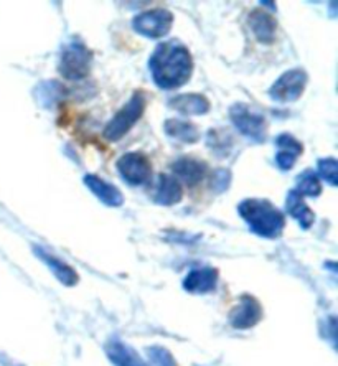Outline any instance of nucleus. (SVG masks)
Segmentation results:
<instances>
[{"mask_svg":"<svg viewBox=\"0 0 338 366\" xmlns=\"http://www.w3.org/2000/svg\"><path fill=\"white\" fill-rule=\"evenodd\" d=\"M174 14L167 9H152L139 14L132 20V29L147 39H162L172 30Z\"/></svg>","mask_w":338,"mask_h":366,"instance_id":"6","label":"nucleus"},{"mask_svg":"<svg viewBox=\"0 0 338 366\" xmlns=\"http://www.w3.org/2000/svg\"><path fill=\"white\" fill-rule=\"evenodd\" d=\"M34 252L40 257L43 262H45L48 267L51 269V272L55 274V277L58 279V281L66 285V287H73V285L78 282V279H79L78 272L74 271L71 266L66 264V262L58 259V257L50 254V252H46L40 246H34Z\"/></svg>","mask_w":338,"mask_h":366,"instance_id":"16","label":"nucleus"},{"mask_svg":"<svg viewBox=\"0 0 338 366\" xmlns=\"http://www.w3.org/2000/svg\"><path fill=\"white\" fill-rule=\"evenodd\" d=\"M107 358L111 360L114 366H147L144 360L139 357V353L132 347L126 345L124 342L112 338L104 345Z\"/></svg>","mask_w":338,"mask_h":366,"instance_id":"18","label":"nucleus"},{"mask_svg":"<svg viewBox=\"0 0 338 366\" xmlns=\"http://www.w3.org/2000/svg\"><path fill=\"white\" fill-rule=\"evenodd\" d=\"M296 192L302 197H319L322 193V183L319 175L312 170H305L297 177Z\"/></svg>","mask_w":338,"mask_h":366,"instance_id":"21","label":"nucleus"},{"mask_svg":"<svg viewBox=\"0 0 338 366\" xmlns=\"http://www.w3.org/2000/svg\"><path fill=\"white\" fill-rule=\"evenodd\" d=\"M228 139H232V136L227 131H210V134H208V145L213 149V152H217V155H219V152L227 154L233 145V142H223L228 141Z\"/></svg>","mask_w":338,"mask_h":366,"instance_id":"25","label":"nucleus"},{"mask_svg":"<svg viewBox=\"0 0 338 366\" xmlns=\"http://www.w3.org/2000/svg\"><path fill=\"white\" fill-rule=\"evenodd\" d=\"M277 154H276V164L281 170H291L296 165L297 159L304 152V145L300 144L296 137L291 134H281L276 137Z\"/></svg>","mask_w":338,"mask_h":366,"instance_id":"13","label":"nucleus"},{"mask_svg":"<svg viewBox=\"0 0 338 366\" xmlns=\"http://www.w3.org/2000/svg\"><path fill=\"white\" fill-rule=\"evenodd\" d=\"M182 197H184V190H182L180 182L175 177L160 174L155 185L154 202L164 207H172V204L180 203Z\"/></svg>","mask_w":338,"mask_h":366,"instance_id":"17","label":"nucleus"},{"mask_svg":"<svg viewBox=\"0 0 338 366\" xmlns=\"http://www.w3.org/2000/svg\"><path fill=\"white\" fill-rule=\"evenodd\" d=\"M262 319V307L253 295H243L229 314V324L238 330L254 327Z\"/></svg>","mask_w":338,"mask_h":366,"instance_id":"9","label":"nucleus"},{"mask_svg":"<svg viewBox=\"0 0 338 366\" xmlns=\"http://www.w3.org/2000/svg\"><path fill=\"white\" fill-rule=\"evenodd\" d=\"M172 172L175 174L177 180L185 182L187 185H198L207 177L208 165L200 160L192 157H180L172 164Z\"/></svg>","mask_w":338,"mask_h":366,"instance_id":"14","label":"nucleus"},{"mask_svg":"<svg viewBox=\"0 0 338 366\" xmlns=\"http://www.w3.org/2000/svg\"><path fill=\"white\" fill-rule=\"evenodd\" d=\"M169 107L185 116H203L210 111V101L203 94L187 93L175 96L169 101Z\"/></svg>","mask_w":338,"mask_h":366,"instance_id":"15","label":"nucleus"},{"mask_svg":"<svg viewBox=\"0 0 338 366\" xmlns=\"http://www.w3.org/2000/svg\"><path fill=\"white\" fill-rule=\"evenodd\" d=\"M248 25L256 40L264 45H271L276 40V30H277V20L272 17L271 14L264 12L262 9H254L253 12L248 15Z\"/></svg>","mask_w":338,"mask_h":366,"instance_id":"11","label":"nucleus"},{"mask_svg":"<svg viewBox=\"0 0 338 366\" xmlns=\"http://www.w3.org/2000/svg\"><path fill=\"white\" fill-rule=\"evenodd\" d=\"M93 53L81 41H71L63 48L60 58V73L69 81H81L89 76Z\"/></svg>","mask_w":338,"mask_h":366,"instance_id":"4","label":"nucleus"},{"mask_svg":"<svg viewBox=\"0 0 338 366\" xmlns=\"http://www.w3.org/2000/svg\"><path fill=\"white\" fill-rule=\"evenodd\" d=\"M286 208L291 217H294L304 229H309L314 224L315 213L304 202V197L299 195L296 190H291L286 200Z\"/></svg>","mask_w":338,"mask_h":366,"instance_id":"19","label":"nucleus"},{"mask_svg":"<svg viewBox=\"0 0 338 366\" xmlns=\"http://www.w3.org/2000/svg\"><path fill=\"white\" fill-rule=\"evenodd\" d=\"M229 119L233 126L254 142H264L267 134V122L264 116L259 112H254L249 106L243 102H236L229 107Z\"/></svg>","mask_w":338,"mask_h":366,"instance_id":"5","label":"nucleus"},{"mask_svg":"<svg viewBox=\"0 0 338 366\" xmlns=\"http://www.w3.org/2000/svg\"><path fill=\"white\" fill-rule=\"evenodd\" d=\"M229 183H232V174H229V170L218 169L213 172V175L210 179V187L213 192H217V193L227 192Z\"/></svg>","mask_w":338,"mask_h":366,"instance_id":"26","label":"nucleus"},{"mask_svg":"<svg viewBox=\"0 0 338 366\" xmlns=\"http://www.w3.org/2000/svg\"><path fill=\"white\" fill-rule=\"evenodd\" d=\"M219 272L214 267H198L184 279V289L190 294H208L217 289Z\"/></svg>","mask_w":338,"mask_h":366,"instance_id":"10","label":"nucleus"},{"mask_svg":"<svg viewBox=\"0 0 338 366\" xmlns=\"http://www.w3.org/2000/svg\"><path fill=\"white\" fill-rule=\"evenodd\" d=\"M116 165L122 179L134 187L144 185L152 179V164L141 152L124 154Z\"/></svg>","mask_w":338,"mask_h":366,"instance_id":"8","label":"nucleus"},{"mask_svg":"<svg viewBox=\"0 0 338 366\" xmlns=\"http://www.w3.org/2000/svg\"><path fill=\"white\" fill-rule=\"evenodd\" d=\"M146 94L142 91H136L124 106L116 112L114 117L106 124L103 136L109 142L121 141L131 129L141 119L146 111Z\"/></svg>","mask_w":338,"mask_h":366,"instance_id":"3","label":"nucleus"},{"mask_svg":"<svg viewBox=\"0 0 338 366\" xmlns=\"http://www.w3.org/2000/svg\"><path fill=\"white\" fill-rule=\"evenodd\" d=\"M61 88L63 86L56 81H45L36 86V98L41 102V106L50 107L60 96Z\"/></svg>","mask_w":338,"mask_h":366,"instance_id":"22","label":"nucleus"},{"mask_svg":"<svg viewBox=\"0 0 338 366\" xmlns=\"http://www.w3.org/2000/svg\"><path fill=\"white\" fill-rule=\"evenodd\" d=\"M309 76L302 68H294L282 73L277 81L271 86L269 96L276 102H294L304 94Z\"/></svg>","mask_w":338,"mask_h":366,"instance_id":"7","label":"nucleus"},{"mask_svg":"<svg viewBox=\"0 0 338 366\" xmlns=\"http://www.w3.org/2000/svg\"><path fill=\"white\" fill-rule=\"evenodd\" d=\"M238 213L248 223L249 229L262 238L276 239L286 228V217L269 200L248 198L238 204Z\"/></svg>","mask_w":338,"mask_h":366,"instance_id":"2","label":"nucleus"},{"mask_svg":"<svg viewBox=\"0 0 338 366\" xmlns=\"http://www.w3.org/2000/svg\"><path fill=\"white\" fill-rule=\"evenodd\" d=\"M84 185L89 188L91 193H93L98 200L107 204V207L117 208L124 203V195H122L119 188L114 187L109 182H106L104 179H101L98 175H86Z\"/></svg>","mask_w":338,"mask_h":366,"instance_id":"12","label":"nucleus"},{"mask_svg":"<svg viewBox=\"0 0 338 366\" xmlns=\"http://www.w3.org/2000/svg\"><path fill=\"white\" fill-rule=\"evenodd\" d=\"M164 131L169 137L184 144H195L198 139H200V131H198L195 124L180 119L165 121Z\"/></svg>","mask_w":338,"mask_h":366,"instance_id":"20","label":"nucleus"},{"mask_svg":"<svg viewBox=\"0 0 338 366\" xmlns=\"http://www.w3.org/2000/svg\"><path fill=\"white\" fill-rule=\"evenodd\" d=\"M147 355L152 366H179L175 362L174 355L164 347H149Z\"/></svg>","mask_w":338,"mask_h":366,"instance_id":"24","label":"nucleus"},{"mask_svg":"<svg viewBox=\"0 0 338 366\" xmlns=\"http://www.w3.org/2000/svg\"><path fill=\"white\" fill-rule=\"evenodd\" d=\"M154 83L160 89H177L190 81L193 56L180 41L170 40L157 45L149 61Z\"/></svg>","mask_w":338,"mask_h":366,"instance_id":"1","label":"nucleus"},{"mask_svg":"<svg viewBox=\"0 0 338 366\" xmlns=\"http://www.w3.org/2000/svg\"><path fill=\"white\" fill-rule=\"evenodd\" d=\"M319 174L325 182H329L332 187H337L338 183V162L334 157L320 159L317 162Z\"/></svg>","mask_w":338,"mask_h":366,"instance_id":"23","label":"nucleus"}]
</instances>
